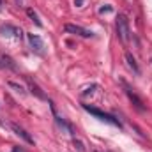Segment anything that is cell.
<instances>
[{"label":"cell","instance_id":"obj_2","mask_svg":"<svg viewBox=\"0 0 152 152\" xmlns=\"http://www.w3.org/2000/svg\"><path fill=\"white\" fill-rule=\"evenodd\" d=\"M83 110L88 112L90 115H94V117H97V118L103 120V122H108V124H112V126H118V127L122 126L118 118L112 117L110 113H104V112H101V110H97V108H94V106H90V104H83Z\"/></svg>","mask_w":152,"mask_h":152},{"label":"cell","instance_id":"obj_7","mask_svg":"<svg viewBox=\"0 0 152 152\" xmlns=\"http://www.w3.org/2000/svg\"><path fill=\"white\" fill-rule=\"evenodd\" d=\"M11 129L14 131V134H18L20 138H23V140H25L28 145H34V138H32V136H30V134H28V133L23 129V127H20L18 124H11Z\"/></svg>","mask_w":152,"mask_h":152},{"label":"cell","instance_id":"obj_19","mask_svg":"<svg viewBox=\"0 0 152 152\" xmlns=\"http://www.w3.org/2000/svg\"><path fill=\"white\" fill-rule=\"evenodd\" d=\"M2 5H4V0H0V7H2Z\"/></svg>","mask_w":152,"mask_h":152},{"label":"cell","instance_id":"obj_18","mask_svg":"<svg viewBox=\"0 0 152 152\" xmlns=\"http://www.w3.org/2000/svg\"><path fill=\"white\" fill-rule=\"evenodd\" d=\"M92 152H103V151H99V149H92Z\"/></svg>","mask_w":152,"mask_h":152},{"label":"cell","instance_id":"obj_15","mask_svg":"<svg viewBox=\"0 0 152 152\" xmlns=\"http://www.w3.org/2000/svg\"><path fill=\"white\" fill-rule=\"evenodd\" d=\"M12 152H25V151H23V149H20V147H14V149H12Z\"/></svg>","mask_w":152,"mask_h":152},{"label":"cell","instance_id":"obj_8","mask_svg":"<svg viewBox=\"0 0 152 152\" xmlns=\"http://www.w3.org/2000/svg\"><path fill=\"white\" fill-rule=\"evenodd\" d=\"M0 67H5V69H11V71H16V64L14 60L5 55V53H0Z\"/></svg>","mask_w":152,"mask_h":152},{"label":"cell","instance_id":"obj_6","mask_svg":"<svg viewBox=\"0 0 152 152\" xmlns=\"http://www.w3.org/2000/svg\"><path fill=\"white\" fill-rule=\"evenodd\" d=\"M0 34L2 36H12V37L16 39H21L23 37V32H21V28H18V27H12V25H2L0 27Z\"/></svg>","mask_w":152,"mask_h":152},{"label":"cell","instance_id":"obj_16","mask_svg":"<svg viewBox=\"0 0 152 152\" xmlns=\"http://www.w3.org/2000/svg\"><path fill=\"white\" fill-rule=\"evenodd\" d=\"M75 4L78 5V7H81V4H83V0H75Z\"/></svg>","mask_w":152,"mask_h":152},{"label":"cell","instance_id":"obj_11","mask_svg":"<svg viewBox=\"0 0 152 152\" xmlns=\"http://www.w3.org/2000/svg\"><path fill=\"white\" fill-rule=\"evenodd\" d=\"M27 16H28V18H30V20H32V21H34V23H36L37 27H42V21L39 20L37 12H36L34 9H30V7H28V9H27Z\"/></svg>","mask_w":152,"mask_h":152},{"label":"cell","instance_id":"obj_1","mask_svg":"<svg viewBox=\"0 0 152 152\" xmlns=\"http://www.w3.org/2000/svg\"><path fill=\"white\" fill-rule=\"evenodd\" d=\"M117 36L122 42H129V37H131V28H129V20L126 18V14H118L117 16Z\"/></svg>","mask_w":152,"mask_h":152},{"label":"cell","instance_id":"obj_4","mask_svg":"<svg viewBox=\"0 0 152 152\" xmlns=\"http://www.w3.org/2000/svg\"><path fill=\"white\" fill-rule=\"evenodd\" d=\"M64 30L67 32V34H75V36H80V37H94V32L92 30H87V28H83V27H80V25H71V23H67V25H64Z\"/></svg>","mask_w":152,"mask_h":152},{"label":"cell","instance_id":"obj_5","mask_svg":"<svg viewBox=\"0 0 152 152\" xmlns=\"http://www.w3.org/2000/svg\"><path fill=\"white\" fill-rule=\"evenodd\" d=\"M28 42H30V48H32V51L34 53H37V55H44V42H42V39L36 36V34H28Z\"/></svg>","mask_w":152,"mask_h":152},{"label":"cell","instance_id":"obj_14","mask_svg":"<svg viewBox=\"0 0 152 152\" xmlns=\"http://www.w3.org/2000/svg\"><path fill=\"white\" fill-rule=\"evenodd\" d=\"M99 12L103 14V12H112V5H106V7H101L99 9Z\"/></svg>","mask_w":152,"mask_h":152},{"label":"cell","instance_id":"obj_9","mask_svg":"<svg viewBox=\"0 0 152 152\" xmlns=\"http://www.w3.org/2000/svg\"><path fill=\"white\" fill-rule=\"evenodd\" d=\"M27 83H28V88H30V92H32V94H34L36 97H39V99H46L44 92H42V90L39 88L37 85H36V83H34V81L30 80V78H27Z\"/></svg>","mask_w":152,"mask_h":152},{"label":"cell","instance_id":"obj_13","mask_svg":"<svg viewBox=\"0 0 152 152\" xmlns=\"http://www.w3.org/2000/svg\"><path fill=\"white\" fill-rule=\"evenodd\" d=\"M73 145H75L80 152H85V145H83V142H80V140H76L75 138V140H73Z\"/></svg>","mask_w":152,"mask_h":152},{"label":"cell","instance_id":"obj_12","mask_svg":"<svg viewBox=\"0 0 152 152\" xmlns=\"http://www.w3.org/2000/svg\"><path fill=\"white\" fill-rule=\"evenodd\" d=\"M7 85H9L11 88H14L18 94H21V96L25 94V87H23V85H20V83H16V81H7Z\"/></svg>","mask_w":152,"mask_h":152},{"label":"cell","instance_id":"obj_10","mask_svg":"<svg viewBox=\"0 0 152 152\" xmlns=\"http://www.w3.org/2000/svg\"><path fill=\"white\" fill-rule=\"evenodd\" d=\"M126 62H127L129 69H133L134 75H140V67H138V64H136V60H134V57L131 53H126Z\"/></svg>","mask_w":152,"mask_h":152},{"label":"cell","instance_id":"obj_3","mask_svg":"<svg viewBox=\"0 0 152 152\" xmlns=\"http://www.w3.org/2000/svg\"><path fill=\"white\" fill-rule=\"evenodd\" d=\"M122 87H124V90H126V94H127L129 101L134 104V108H136V110H140V112H143V110H145V104H143V101H142V99L136 96V92H134V90H133V88H131V87H129L126 81H124V80H122Z\"/></svg>","mask_w":152,"mask_h":152},{"label":"cell","instance_id":"obj_17","mask_svg":"<svg viewBox=\"0 0 152 152\" xmlns=\"http://www.w3.org/2000/svg\"><path fill=\"white\" fill-rule=\"evenodd\" d=\"M16 4L18 5H25V0H16Z\"/></svg>","mask_w":152,"mask_h":152}]
</instances>
